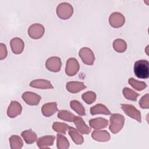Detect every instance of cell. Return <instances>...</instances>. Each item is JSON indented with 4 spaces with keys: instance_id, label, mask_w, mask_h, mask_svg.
<instances>
[{
    "instance_id": "33",
    "label": "cell",
    "mask_w": 149,
    "mask_h": 149,
    "mask_svg": "<svg viewBox=\"0 0 149 149\" xmlns=\"http://www.w3.org/2000/svg\"><path fill=\"white\" fill-rule=\"evenodd\" d=\"M7 49L6 45L3 44L1 43L0 44V59L2 60L5 58L7 56Z\"/></svg>"
},
{
    "instance_id": "14",
    "label": "cell",
    "mask_w": 149,
    "mask_h": 149,
    "mask_svg": "<svg viewBox=\"0 0 149 149\" xmlns=\"http://www.w3.org/2000/svg\"><path fill=\"white\" fill-rule=\"evenodd\" d=\"M30 86L39 89H53L54 86L50 81L45 79H36L30 83Z\"/></svg>"
},
{
    "instance_id": "4",
    "label": "cell",
    "mask_w": 149,
    "mask_h": 149,
    "mask_svg": "<svg viewBox=\"0 0 149 149\" xmlns=\"http://www.w3.org/2000/svg\"><path fill=\"white\" fill-rule=\"evenodd\" d=\"M124 112L129 117L136 120L138 122H141V115L140 111L131 104H122L120 105Z\"/></svg>"
},
{
    "instance_id": "22",
    "label": "cell",
    "mask_w": 149,
    "mask_h": 149,
    "mask_svg": "<svg viewBox=\"0 0 149 149\" xmlns=\"http://www.w3.org/2000/svg\"><path fill=\"white\" fill-rule=\"evenodd\" d=\"M68 133L72 138L73 141L77 145H80L84 142V139L79 132L73 127H69Z\"/></svg>"
},
{
    "instance_id": "12",
    "label": "cell",
    "mask_w": 149,
    "mask_h": 149,
    "mask_svg": "<svg viewBox=\"0 0 149 149\" xmlns=\"http://www.w3.org/2000/svg\"><path fill=\"white\" fill-rule=\"evenodd\" d=\"M73 122L76 125L77 130L81 134H88L91 132V128L86 124L81 117L76 116L73 120Z\"/></svg>"
},
{
    "instance_id": "11",
    "label": "cell",
    "mask_w": 149,
    "mask_h": 149,
    "mask_svg": "<svg viewBox=\"0 0 149 149\" xmlns=\"http://www.w3.org/2000/svg\"><path fill=\"white\" fill-rule=\"evenodd\" d=\"M22 107L16 101H12L7 110V115L9 118H13L22 113Z\"/></svg>"
},
{
    "instance_id": "26",
    "label": "cell",
    "mask_w": 149,
    "mask_h": 149,
    "mask_svg": "<svg viewBox=\"0 0 149 149\" xmlns=\"http://www.w3.org/2000/svg\"><path fill=\"white\" fill-rule=\"evenodd\" d=\"M113 49L118 52L121 53L126 51L127 48L126 42L122 39H116L113 42Z\"/></svg>"
},
{
    "instance_id": "30",
    "label": "cell",
    "mask_w": 149,
    "mask_h": 149,
    "mask_svg": "<svg viewBox=\"0 0 149 149\" xmlns=\"http://www.w3.org/2000/svg\"><path fill=\"white\" fill-rule=\"evenodd\" d=\"M123 94L124 97L131 101H136L137 100V97L139 95V94L135 92L134 90L128 88V87H124L123 89Z\"/></svg>"
},
{
    "instance_id": "24",
    "label": "cell",
    "mask_w": 149,
    "mask_h": 149,
    "mask_svg": "<svg viewBox=\"0 0 149 149\" xmlns=\"http://www.w3.org/2000/svg\"><path fill=\"white\" fill-rule=\"evenodd\" d=\"M10 147L12 149H20L23 146V142L22 139L17 135H12L9 139Z\"/></svg>"
},
{
    "instance_id": "20",
    "label": "cell",
    "mask_w": 149,
    "mask_h": 149,
    "mask_svg": "<svg viewBox=\"0 0 149 149\" xmlns=\"http://www.w3.org/2000/svg\"><path fill=\"white\" fill-rule=\"evenodd\" d=\"M90 113L92 115H95L97 114H104L106 115H109L111 114L110 111L107 108V107L102 104H98L91 107Z\"/></svg>"
},
{
    "instance_id": "29",
    "label": "cell",
    "mask_w": 149,
    "mask_h": 149,
    "mask_svg": "<svg viewBox=\"0 0 149 149\" xmlns=\"http://www.w3.org/2000/svg\"><path fill=\"white\" fill-rule=\"evenodd\" d=\"M69 127L68 125L63 122H55L52 125V129L55 132L63 134L66 133V131L69 130Z\"/></svg>"
},
{
    "instance_id": "9",
    "label": "cell",
    "mask_w": 149,
    "mask_h": 149,
    "mask_svg": "<svg viewBox=\"0 0 149 149\" xmlns=\"http://www.w3.org/2000/svg\"><path fill=\"white\" fill-rule=\"evenodd\" d=\"M125 22V16L119 12H113L109 17V24L113 28H119L122 27L124 24Z\"/></svg>"
},
{
    "instance_id": "23",
    "label": "cell",
    "mask_w": 149,
    "mask_h": 149,
    "mask_svg": "<svg viewBox=\"0 0 149 149\" xmlns=\"http://www.w3.org/2000/svg\"><path fill=\"white\" fill-rule=\"evenodd\" d=\"M70 106L71 108L78 115L84 116L86 115V110L83 105L77 100H72L70 102Z\"/></svg>"
},
{
    "instance_id": "16",
    "label": "cell",
    "mask_w": 149,
    "mask_h": 149,
    "mask_svg": "<svg viewBox=\"0 0 149 149\" xmlns=\"http://www.w3.org/2000/svg\"><path fill=\"white\" fill-rule=\"evenodd\" d=\"M66 88L69 92L75 94L85 89L86 88V86L84 84L83 82L72 81L67 83L66 85Z\"/></svg>"
},
{
    "instance_id": "21",
    "label": "cell",
    "mask_w": 149,
    "mask_h": 149,
    "mask_svg": "<svg viewBox=\"0 0 149 149\" xmlns=\"http://www.w3.org/2000/svg\"><path fill=\"white\" fill-rule=\"evenodd\" d=\"M21 136L25 142L28 144H33L37 140V136L36 133L31 129L22 132Z\"/></svg>"
},
{
    "instance_id": "25",
    "label": "cell",
    "mask_w": 149,
    "mask_h": 149,
    "mask_svg": "<svg viewBox=\"0 0 149 149\" xmlns=\"http://www.w3.org/2000/svg\"><path fill=\"white\" fill-rule=\"evenodd\" d=\"M56 146L58 149H68L69 147V142L65 136L58 134L56 136Z\"/></svg>"
},
{
    "instance_id": "28",
    "label": "cell",
    "mask_w": 149,
    "mask_h": 149,
    "mask_svg": "<svg viewBox=\"0 0 149 149\" xmlns=\"http://www.w3.org/2000/svg\"><path fill=\"white\" fill-rule=\"evenodd\" d=\"M128 82H129V84L133 88H134L137 91H141L145 89L147 87V84L145 82L135 80L134 78H132V77L129 79Z\"/></svg>"
},
{
    "instance_id": "19",
    "label": "cell",
    "mask_w": 149,
    "mask_h": 149,
    "mask_svg": "<svg viewBox=\"0 0 149 149\" xmlns=\"http://www.w3.org/2000/svg\"><path fill=\"white\" fill-rule=\"evenodd\" d=\"M91 137L98 141L105 142L109 140V133L106 130H94L91 134Z\"/></svg>"
},
{
    "instance_id": "7",
    "label": "cell",
    "mask_w": 149,
    "mask_h": 149,
    "mask_svg": "<svg viewBox=\"0 0 149 149\" xmlns=\"http://www.w3.org/2000/svg\"><path fill=\"white\" fill-rule=\"evenodd\" d=\"M80 69V65L74 58H70L67 60L65 73L69 76H74Z\"/></svg>"
},
{
    "instance_id": "32",
    "label": "cell",
    "mask_w": 149,
    "mask_h": 149,
    "mask_svg": "<svg viewBox=\"0 0 149 149\" xmlns=\"http://www.w3.org/2000/svg\"><path fill=\"white\" fill-rule=\"evenodd\" d=\"M149 95L146 94L143 95L139 101V105L143 109H148L149 108Z\"/></svg>"
},
{
    "instance_id": "2",
    "label": "cell",
    "mask_w": 149,
    "mask_h": 149,
    "mask_svg": "<svg viewBox=\"0 0 149 149\" xmlns=\"http://www.w3.org/2000/svg\"><path fill=\"white\" fill-rule=\"evenodd\" d=\"M125 118L122 115L119 113H113L110 116V125L109 129L112 133H118L123 128Z\"/></svg>"
},
{
    "instance_id": "1",
    "label": "cell",
    "mask_w": 149,
    "mask_h": 149,
    "mask_svg": "<svg viewBox=\"0 0 149 149\" xmlns=\"http://www.w3.org/2000/svg\"><path fill=\"white\" fill-rule=\"evenodd\" d=\"M134 73L139 79H147L149 77V62L146 59L137 61L134 64Z\"/></svg>"
},
{
    "instance_id": "31",
    "label": "cell",
    "mask_w": 149,
    "mask_h": 149,
    "mask_svg": "<svg viewBox=\"0 0 149 149\" xmlns=\"http://www.w3.org/2000/svg\"><path fill=\"white\" fill-rule=\"evenodd\" d=\"M81 98L86 104H91L95 101L96 94L91 91H87L82 94Z\"/></svg>"
},
{
    "instance_id": "27",
    "label": "cell",
    "mask_w": 149,
    "mask_h": 149,
    "mask_svg": "<svg viewBox=\"0 0 149 149\" xmlns=\"http://www.w3.org/2000/svg\"><path fill=\"white\" fill-rule=\"evenodd\" d=\"M75 116L73 113L67 110H60L58 113V118L67 122H73Z\"/></svg>"
},
{
    "instance_id": "3",
    "label": "cell",
    "mask_w": 149,
    "mask_h": 149,
    "mask_svg": "<svg viewBox=\"0 0 149 149\" xmlns=\"http://www.w3.org/2000/svg\"><path fill=\"white\" fill-rule=\"evenodd\" d=\"M73 8L72 6L67 2H62L58 5L56 8L58 16L63 20L69 19L73 15Z\"/></svg>"
},
{
    "instance_id": "6",
    "label": "cell",
    "mask_w": 149,
    "mask_h": 149,
    "mask_svg": "<svg viewBox=\"0 0 149 149\" xmlns=\"http://www.w3.org/2000/svg\"><path fill=\"white\" fill-rule=\"evenodd\" d=\"M45 32L44 27L40 23L31 24L28 29V34L33 39H39L41 38Z\"/></svg>"
},
{
    "instance_id": "17",
    "label": "cell",
    "mask_w": 149,
    "mask_h": 149,
    "mask_svg": "<svg viewBox=\"0 0 149 149\" xmlns=\"http://www.w3.org/2000/svg\"><path fill=\"white\" fill-rule=\"evenodd\" d=\"M55 139L54 136H44L40 137L37 141V146L40 148H48V147L52 146Z\"/></svg>"
},
{
    "instance_id": "15",
    "label": "cell",
    "mask_w": 149,
    "mask_h": 149,
    "mask_svg": "<svg viewBox=\"0 0 149 149\" xmlns=\"http://www.w3.org/2000/svg\"><path fill=\"white\" fill-rule=\"evenodd\" d=\"M10 47L12 52L15 54H21L24 47V41L20 38L15 37L10 40Z\"/></svg>"
},
{
    "instance_id": "8",
    "label": "cell",
    "mask_w": 149,
    "mask_h": 149,
    "mask_svg": "<svg viewBox=\"0 0 149 149\" xmlns=\"http://www.w3.org/2000/svg\"><path fill=\"white\" fill-rule=\"evenodd\" d=\"M61 59L58 56L50 57L45 62L46 68L52 72H58L61 70Z\"/></svg>"
},
{
    "instance_id": "13",
    "label": "cell",
    "mask_w": 149,
    "mask_h": 149,
    "mask_svg": "<svg viewBox=\"0 0 149 149\" xmlns=\"http://www.w3.org/2000/svg\"><path fill=\"white\" fill-rule=\"evenodd\" d=\"M58 111L57 103L56 102H48L41 107V112L45 117H50Z\"/></svg>"
},
{
    "instance_id": "18",
    "label": "cell",
    "mask_w": 149,
    "mask_h": 149,
    "mask_svg": "<svg viewBox=\"0 0 149 149\" xmlns=\"http://www.w3.org/2000/svg\"><path fill=\"white\" fill-rule=\"evenodd\" d=\"M108 120L103 118H95L89 120L90 126L94 129H101L108 126Z\"/></svg>"
},
{
    "instance_id": "10",
    "label": "cell",
    "mask_w": 149,
    "mask_h": 149,
    "mask_svg": "<svg viewBox=\"0 0 149 149\" xmlns=\"http://www.w3.org/2000/svg\"><path fill=\"white\" fill-rule=\"evenodd\" d=\"M24 102L30 105H37L39 104L41 97L40 95L30 91L24 92L22 95Z\"/></svg>"
},
{
    "instance_id": "5",
    "label": "cell",
    "mask_w": 149,
    "mask_h": 149,
    "mask_svg": "<svg viewBox=\"0 0 149 149\" xmlns=\"http://www.w3.org/2000/svg\"><path fill=\"white\" fill-rule=\"evenodd\" d=\"M79 55L82 62L87 65H92L95 61V56L91 49L87 47L81 48L79 51Z\"/></svg>"
}]
</instances>
